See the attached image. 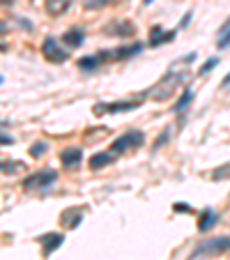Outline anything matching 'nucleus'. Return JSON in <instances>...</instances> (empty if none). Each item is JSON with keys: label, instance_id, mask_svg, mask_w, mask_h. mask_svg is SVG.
Listing matches in <instances>:
<instances>
[{"label": "nucleus", "instance_id": "obj_21", "mask_svg": "<svg viewBox=\"0 0 230 260\" xmlns=\"http://www.w3.org/2000/svg\"><path fill=\"white\" fill-rule=\"evenodd\" d=\"M46 152H49V143L37 141L33 147H30V157H33V159H39V157H44Z\"/></svg>", "mask_w": 230, "mask_h": 260}, {"label": "nucleus", "instance_id": "obj_17", "mask_svg": "<svg viewBox=\"0 0 230 260\" xmlns=\"http://www.w3.org/2000/svg\"><path fill=\"white\" fill-rule=\"evenodd\" d=\"M113 159H115V154H113V152H97V154H92V157H90L88 166L92 168V170H99V168L108 166V163L113 161Z\"/></svg>", "mask_w": 230, "mask_h": 260}, {"label": "nucleus", "instance_id": "obj_31", "mask_svg": "<svg viewBox=\"0 0 230 260\" xmlns=\"http://www.w3.org/2000/svg\"><path fill=\"white\" fill-rule=\"evenodd\" d=\"M228 85H230V74H228V76H225L223 81H221V88H228Z\"/></svg>", "mask_w": 230, "mask_h": 260}, {"label": "nucleus", "instance_id": "obj_30", "mask_svg": "<svg viewBox=\"0 0 230 260\" xmlns=\"http://www.w3.org/2000/svg\"><path fill=\"white\" fill-rule=\"evenodd\" d=\"M196 51H193V53H186V58H184V62H193V60H196Z\"/></svg>", "mask_w": 230, "mask_h": 260}, {"label": "nucleus", "instance_id": "obj_4", "mask_svg": "<svg viewBox=\"0 0 230 260\" xmlns=\"http://www.w3.org/2000/svg\"><path fill=\"white\" fill-rule=\"evenodd\" d=\"M184 78H186V74H166L159 81V85H157L154 99H157V102H166L168 97H173V93L177 90L180 83H184Z\"/></svg>", "mask_w": 230, "mask_h": 260}, {"label": "nucleus", "instance_id": "obj_22", "mask_svg": "<svg viewBox=\"0 0 230 260\" xmlns=\"http://www.w3.org/2000/svg\"><path fill=\"white\" fill-rule=\"evenodd\" d=\"M216 65H219V58H216V55H214V58H209V60H205V62H203V67L198 69V76H205V74H207V71H212Z\"/></svg>", "mask_w": 230, "mask_h": 260}, {"label": "nucleus", "instance_id": "obj_20", "mask_svg": "<svg viewBox=\"0 0 230 260\" xmlns=\"http://www.w3.org/2000/svg\"><path fill=\"white\" fill-rule=\"evenodd\" d=\"M118 3H125V0H85L83 5H85V10H99V7L118 5Z\"/></svg>", "mask_w": 230, "mask_h": 260}, {"label": "nucleus", "instance_id": "obj_9", "mask_svg": "<svg viewBox=\"0 0 230 260\" xmlns=\"http://www.w3.org/2000/svg\"><path fill=\"white\" fill-rule=\"evenodd\" d=\"M60 161L65 168H76L78 163L83 161V150L76 145H71V147H65V150L60 152Z\"/></svg>", "mask_w": 230, "mask_h": 260}, {"label": "nucleus", "instance_id": "obj_28", "mask_svg": "<svg viewBox=\"0 0 230 260\" xmlns=\"http://www.w3.org/2000/svg\"><path fill=\"white\" fill-rule=\"evenodd\" d=\"M189 21H191V12H186V14H184V19H182V23H180V26H182V28H186V26H189Z\"/></svg>", "mask_w": 230, "mask_h": 260}, {"label": "nucleus", "instance_id": "obj_3", "mask_svg": "<svg viewBox=\"0 0 230 260\" xmlns=\"http://www.w3.org/2000/svg\"><path fill=\"white\" fill-rule=\"evenodd\" d=\"M58 180V170L53 168H42V170H35L23 180V189H42V187H49Z\"/></svg>", "mask_w": 230, "mask_h": 260}, {"label": "nucleus", "instance_id": "obj_25", "mask_svg": "<svg viewBox=\"0 0 230 260\" xmlns=\"http://www.w3.org/2000/svg\"><path fill=\"white\" fill-rule=\"evenodd\" d=\"M168 136H170V129H166L164 134H161L159 138H157V141H154V147H161V145H164V143L168 141Z\"/></svg>", "mask_w": 230, "mask_h": 260}, {"label": "nucleus", "instance_id": "obj_7", "mask_svg": "<svg viewBox=\"0 0 230 260\" xmlns=\"http://www.w3.org/2000/svg\"><path fill=\"white\" fill-rule=\"evenodd\" d=\"M104 33L110 35V37H134L136 28H134V23L127 21V19H115L113 23H108V26L104 28Z\"/></svg>", "mask_w": 230, "mask_h": 260}, {"label": "nucleus", "instance_id": "obj_14", "mask_svg": "<svg viewBox=\"0 0 230 260\" xmlns=\"http://www.w3.org/2000/svg\"><path fill=\"white\" fill-rule=\"evenodd\" d=\"M71 3L74 0H46V14L49 17H62L67 10L71 7Z\"/></svg>", "mask_w": 230, "mask_h": 260}, {"label": "nucleus", "instance_id": "obj_1", "mask_svg": "<svg viewBox=\"0 0 230 260\" xmlns=\"http://www.w3.org/2000/svg\"><path fill=\"white\" fill-rule=\"evenodd\" d=\"M225 251H230V235H219V237L203 239V242H200L196 249H193L191 258H203V255H219V253H225Z\"/></svg>", "mask_w": 230, "mask_h": 260}, {"label": "nucleus", "instance_id": "obj_11", "mask_svg": "<svg viewBox=\"0 0 230 260\" xmlns=\"http://www.w3.org/2000/svg\"><path fill=\"white\" fill-rule=\"evenodd\" d=\"M81 221H83V210L81 207H69V210H65L60 214V223L65 228H76Z\"/></svg>", "mask_w": 230, "mask_h": 260}, {"label": "nucleus", "instance_id": "obj_8", "mask_svg": "<svg viewBox=\"0 0 230 260\" xmlns=\"http://www.w3.org/2000/svg\"><path fill=\"white\" fill-rule=\"evenodd\" d=\"M37 242L42 244V253H44V258H46V255H51L55 249H60L62 244H65V235L62 233H46V235H39Z\"/></svg>", "mask_w": 230, "mask_h": 260}, {"label": "nucleus", "instance_id": "obj_27", "mask_svg": "<svg viewBox=\"0 0 230 260\" xmlns=\"http://www.w3.org/2000/svg\"><path fill=\"white\" fill-rule=\"evenodd\" d=\"M173 210H175V212H191V207L184 205V203H175V205H173Z\"/></svg>", "mask_w": 230, "mask_h": 260}, {"label": "nucleus", "instance_id": "obj_2", "mask_svg": "<svg viewBox=\"0 0 230 260\" xmlns=\"http://www.w3.org/2000/svg\"><path fill=\"white\" fill-rule=\"evenodd\" d=\"M143 143H145V134L138 129H132L110 143V152H113V154H122V152L132 150V147H141Z\"/></svg>", "mask_w": 230, "mask_h": 260}, {"label": "nucleus", "instance_id": "obj_13", "mask_svg": "<svg viewBox=\"0 0 230 260\" xmlns=\"http://www.w3.org/2000/svg\"><path fill=\"white\" fill-rule=\"evenodd\" d=\"M143 51V44L141 42H134V44H129V46H120V49H115V51H110V58H115V60H127V58H134V55H138Z\"/></svg>", "mask_w": 230, "mask_h": 260}, {"label": "nucleus", "instance_id": "obj_19", "mask_svg": "<svg viewBox=\"0 0 230 260\" xmlns=\"http://www.w3.org/2000/svg\"><path fill=\"white\" fill-rule=\"evenodd\" d=\"M191 99H193V90H191V88H184V93H182V97L175 102L173 111H175V113H184V109L191 104Z\"/></svg>", "mask_w": 230, "mask_h": 260}, {"label": "nucleus", "instance_id": "obj_29", "mask_svg": "<svg viewBox=\"0 0 230 260\" xmlns=\"http://www.w3.org/2000/svg\"><path fill=\"white\" fill-rule=\"evenodd\" d=\"M12 143H14V138L7 136V134H3V145H12Z\"/></svg>", "mask_w": 230, "mask_h": 260}, {"label": "nucleus", "instance_id": "obj_6", "mask_svg": "<svg viewBox=\"0 0 230 260\" xmlns=\"http://www.w3.org/2000/svg\"><path fill=\"white\" fill-rule=\"evenodd\" d=\"M42 55H44L49 62H53V65H60V62H65V60L69 58V53L58 44L55 37H46L44 42H42Z\"/></svg>", "mask_w": 230, "mask_h": 260}, {"label": "nucleus", "instance_id": "obj_18", "mask_svg": "<svg viewBox=\"0 0 230 260\" xmlns=\"http://www.w3.org/2000/svg\"><path fill=\"white\" fill-rule=\"evenodd\" d=\"M230 46V19L219 28L216 33V49H228Z\"/></svg>", "mask_w": 230, "mask_h": 260}, {"label": "nucleus", "instance_id": "obj_10", "mask_svg": "<svg viewBox=\"0 0 230 260\" xmlns=\"http://www.w3.org/2000/svg\"><path fill=\"white\" fill-rule=\"evenodd\" d=\"M110 55V51H104V53H94V55H85V58L78 60V69L83 71H94L106 58Z\"/></svg>", "mask_w": 230, "mask_h": 260}, {"label": "nucleus", "instance_id": "obj_12", "mask_svg": "<svg viewBox=\"0 0 230 260\" xmlns=\"http://www.w3.org/2000/svg\"><path fill=\"white\" fill-rule=\"evenodd\" d=\"M214 226H216V212H214L212 207H205V210L200 212V217H198V230H200V233H207Z\"/></svg>", "mask_w": 230, "mask_h": 260}, {"label": "nucleus", "instance_id": "obj_23", "mask_svg": "<svg viewBox=\"0 0 230 260\" xmlns=\"http://www.w3.org/2000/svg\"><path fill=\"white\" fill-rule=\"evenodd\" d=\"M223 178H230V163H223L221 170H214L212 173V180H223Z\"/></svg>", "mask_w": 230, "mask_h": 260}, {"label": "nucleus", "instance_id": "obj_16", "mask_svg": "<svg viewBox=\"0 0 230 260\" xmlns=\"http://www.w3.org/2000/svg\"><path fill=\"white\" fill-rule=\"evenodd\" d=\"M62 42H65L67 46H71V49H78V46H83V42H85V33H83L81 28H71V30H67V33L62 35Z\"/></svg>", "mask_w": 230, "mask_h": 260}, {"label": "nucleus", "instance_id": "obj_32", "mask_svg": "<svg viewBox=\"0 0 230 260\" xmlns=\"http://www.w3.org/2000/svg\"><path fill=\"white\" fill-rule=\"evenodd\" d=\"M143 3H145V5H152V0H143Z\"/></svg>", "mask_w": 230, "mask_h": 260}, {"label": "nucleus", "instance_id": "obj_24", "mask_svg": "<svg viewBox=\"0 0 230 260\" xmlns=\"http://www.w3.org/2000/svg\"><path fill=\"white\" fill-rule=\"evenodd\" d=\"M19 168V161H3V173H14Z\"/></svg>", "mask_w": 230, "mask_h": 260}, {"label": "nucleus", "instance_id": "obj_15", "mask_svg": "<svg viewBox=\"0 0 230 260\" xmlns=\"http://www.w3.org/2000/svg\"><path fill=\"white\" fill-rule=\"evenodd\" d=\"M173 37H175V30L164 33L161 26H154L152 33H150V46H161V44H166V42H173Z\"/></svg>", "mask_w": 230, "mask_h": 260}, {"label": "nucleus", "instance_id": "obj_26", "mask_svg": "<svg viewBox=\"0 0 230 260\" xmlns=\"http://www.w3.org/2000/svg\"><path fill=\"white\" fill-rule=\"evenodd\" d=\"M17 21H19V26H21L23 30H33V23H30V21H26V19H23V17H17Z\"/></svg>", "mask_w": 230, "mask_h": 260}, {"label": "nucleus", "instance_id": "obj_5", "mask_svg": "<svg viewBox=\"0 0 230 260\" xmlns=\"http://www.w3.org/2000/svg\"><path fill=\"white\" fill-rule=\"evenodd\" d=\"M141 106V99H127V102H108V104H94L92 113L104 115V113H127V111H136Z\"/></svg>", "mask_w": 230, "mask_h": 260}]
</instances>
